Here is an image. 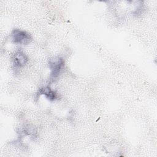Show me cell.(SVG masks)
Returning a JSON list of instances; mask_svg holds the SVG:
<instances>
[{"instance_id":"2","label":"cell","mask_w":157,"mask_h":157,"mask_svg":"<svg viewBox=\"0 0 157 157\" xmlns=\"http://www.w3.org/2000/svg\"><path fill=\"white\" fill-rule=\"evenodd\" d=\"M12 39L13 43L20 45H26L31 40V37L26 31L15 29L12 33Z\"/></svg>"},{"instance_id":"1","label":"cell","mask_w":157,"mask_h":157,"mask_svg":"<svg viewBox=\"0 0 157 157\" xmlns=\"http://www.w3.org/2000/svg\"><path fill=\"white\" fill-rule=\"evenodd\" d=\"M49 67L51 70L50 78L52 81L55 80L64 67V61L61 58H54L49 61Z\"/></svg>"},{"instance_id":"4","label":"cell","mask_w":157,"mask_h":157,"mask_svg":"<svg viewBox=\"0 0 157 157\" xmlns=\"http://www.w3.org/2000/svg\"><path fill=\"white\" fill-rule=\"evenodd\" d=\"M39 94H44L45 96L50 101H52L56 99L57 98V94L56 93L52 90L50 87L46 86L42 88H40L39 91Z\"/></svg>"},{"instance_id":"3","label":"cell","mask_w":157,"mask_h":157,"mask_svg":"<svg viewBox=\"0 0 157 157\" xmlns=\"http://www.w3.org/2000/svg\"><path fill=\"white\" fill-rule=\"evenodd\" d=\"M28 61V58L22 52H17L13 56V64L17 67H21L26 64Z\"/></svg>"}]
</instances>
